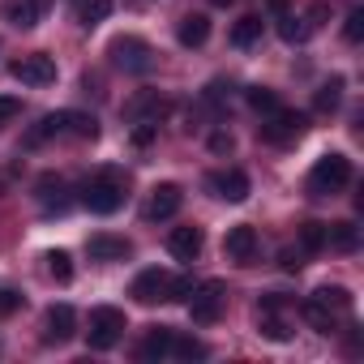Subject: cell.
<instances>
[{"label": "cell", "mask_w": 364, "mask_h": 364, "mask_svg": "<svg viewBox=\"0 0 364 364\" xmlns=\"http://www.w3.org/2000/svg\"><path fill=\"white\" fill-rule=\"evenodd\" d=\"M129 189V180H124V171H116V167H107V171H99L90 185L82 189V206L90 210V215H116L120 206H124V193Z\"/></svg>", "instance_id": "cell-1"}, {"label": "cell", "mask_w": 364, "mask_h": 364, "mask_svg": "<svg viewBox=\"0 0 364 364\" xmlns=\"http://www.w3.org/2000/svg\"><path fill=\"white\" fill-rule=\"evenodd\" d=\"M347 185H351V159L347 154H321L309 171V193L313 198H330Z\"/></svg>", "instance_id": "cell-2"}, {"label": "cell", "mask_w": 364, "mask_h": 364, "mask_svg": "<svg viewBox=\"0 0 364 364\" xmlns=\"http://www.w3.org/2000/svg\"><path fill=\"white\" fill-rule=\"evenodd\" d=\"M189 313H193V326H215L223 317V304H228V283L223 279H206V283H193L189 291Z\"/></svg>", "instance_id": "cell-3"}, {"label": "cell", "mask_w": 364, "mask_h": 364, "mask_svg": "<svg viewBox=\"0 0 364 364\" xmlns=\"http://www.w3.org/2000/svg\"><path fill=\"white\" fill-rule=\"evenodd\" d=\"M124 330H129L124 309L99 304V309H90V330H86V343H90V351H107V347H116V343L124 338Z\"/></svg>", "instance_id": "cell-4"}, {"label": "cell", "mask_w": 364, "mask_h": 364, "mask_svg": "<svg viewBox=\"0 0 364 364\" xmlns=\"http://www.w3.org/2000/svg\"><path fill=\"white\" fill-rule=\"evenodd\" d=\"M304 133H309V116L291 112V107H279V112H270L262 120V141H270V146H291Z\"/></svg>", "instance_id": "cell-5"}, {"label": "cell", "mask_w": 364, "mask_h": 364, "mask_svg": "<svg viewBox=\"0 0 364 364\" xmlns=\"http://www.w3.org/2000/svg\"><path fill=\"white\" fill-rule=\"evenodd\" d=\"M112 60L124 69V73H150L154 69V48L146 43V39H137V35H120V39H112Z\"/></svg>", "instance_id": "cell-6"}, {"label": "cell", "mask_w": 364, "mask_h": 364, "mask_svg": "<svg viewBox=\"0 0 364 364\" xmlns=\"http://www.w3.org/2000/svg\"><path fill=\"white\" fill-rule=\"evenodd\" d=\"M9 73H14L22 86H52L60 69H56V60H52L48 52H31V56L14 60V65H9Z\"/></svg>", "instance_id": "cell-7"}, {"label": "cell", "mask_w": 364, "mask_h": 364, "mask_svg": "<svg viewBox=\"0 0 364 364\" xmlns=\"http://www.w3.org/2000/svg\"><path fill=\"white\" fill-rule=\"evenodd\" d=\"M206 189L219 198V202H245L249 198V176L240 171V167H228V171H210L206 176Z\"/></svg>", "instance_id": "cell-8"}, {"label": "cell", "mask_w": 364, "mask_h": 364, "mask_svg": "<svg viewBox=\"0 0 364 364\" xmlns=\"http://www.w3.org/2000/svg\"><path fill=\"white\" fill-rule=\"evenodd\" d=\"M167 287H171V274H167V270H141V274L133 279L129 296H133L137 304H159V300H167Z\"/></svg>", "instance_id": "cell-9"}, {"label": "cell", "mask_w": 364, "mask_h": 364, "mask_svg": "<svg viewBox=\"0 0 364 364\" xmlns=\"http://www.w3.org/2000/svg\"><path fill=\"white\" fill-rule=\"evenodd\" d=\"M202 245H206L202 228H171L167 232V253L176 262H198L202 257Z\"/></svg>", "instance_id": "cell-10"}, {"label": "cell", "mask_w": 364, "mask_h": 364, "mask_svg": "<svg viewBox=\"0 0 364 364\" xmlns=\"http://www.w3.org/2000/svg\"><path fill=\"white\" fill-rule=\"evenodd\" d=\"M43 9H48V0H5V5H0L5 22L18 26V31H35L43 22Z\"/></svg>", "instance_id": "cell-11"}, {"label": "cell", "mask_w": 364, "mask_h": 364, "mask_svg": "<svg viewBox=\"0 0 364 364\" xmlns=\"http://www.w3.org/2000/svg\"><path fill=\"white\" fill-rule=\"evenodd\" d=\"M180 206H185V189H180V185H159V189L150 193L146 219H150V223H163V219H171Z\"/></svg>", "instance_id": "cell-12"}, {"label": "cell", "mask_w": 364, "mask_h": 364, "mask_svg": "<svg viewBox=\"0 0 364 364\" xmlns=\"http://www.w3.org/2000/svg\"><path fill=\"white\" fill-rule=\"evenodd\" d=\"M223 253H228L232 262H240V266L253 262V257H257V232H253L249 223H236V228L223 236Z\"/></svg>", "instance_id": "cell-13"}, {"label": "cell", "mask_w": 364, "mask_h": 364, "mask_svg": "<svg viewBox=\"0 0 364 364\" xmlns=\"http://www.w3.org/2000/svg\"><path fill=\"white\" fill-rule=\"evenodd\" d=\"M86 253H90L95 262H124V257H133V240L99 232V236H90V240H86Z\"/></svg>", "instance_id": "cell-14"}, {"label": "cell", "mask_w": 364, "mask_h": 364, "mask_svg": "<svg viewBox=\"0 0 364 364\" xmlns=\"http://www.w3.org/2000/svg\"><path fill=\"white\" fill-rule=\"evenodd\" d=\"M77 334V313H73V304H52L48 309V343H69Z\"/></svg>", "instance_id": "cell-15"}, {"label": "cell", "mask_w": 364, "mask_h": 364, "mask_svg": "<svg viewBox=\"0 0 364 364\" xmlns=\"http://www.w3.org/2000/svg\"><path fill=\"white\" fill-rule=\"evenodd\" d=\"M176 39H180V48H202L210 39V18L206 14H185L176 26Z\"/></svg>", "instance_id": "cell-16"}, {"label": "cell", "mask_w": 364, "mask_h": 364, "mask_svg": "<svg viewBox=\"0 0 364 364\" xmlns=\"http://www.w3.org/2000/svg\"><path fill=\"white\" fill-rule=\"evenodd\" d=\"M65 193H69V189H65L60 176H43V180H39V202H43L48 215H65V210H69V198H65Z\"/></svg>", "instance_id": "cell-17"}, {"label": "cell", "mask_w": 364, "mask_h": 364, "mask_svg": "<svg viewBox=\"0 0 364 364\" xmlns=\"http://www.w3.org/2000/svg\"><path fill=\"white\" fill-rule=\"evenodd\" d=\"M326 249H334V253H355V249H360V228H355V223H326Z\"/></svg>", "instance_id": "cell-18"}, {"label": "cell", "mask_w": 364, "mask_h": 364, "mask_svg": "<svg viewBox=\"0 0 364 364\" xmlns=\"http://www.w3.org/2000/svg\"><path fill=\"white\" fill-rule=\"evenodd\" d=\"M171 334H176V330L154 326V330L146 334V343L137 347V355H141V360H163V355H171Z\"/></svg>", "instance_id": "cell-19"}, {"label": "cell", "mask_w": 364, "mask_h": 364, "mask_svg": "<svg viewBox=\"0 0 364 364\" xmlns=\"http://www.w3.org/2000/svg\"><path fill=\"white\" fill-rule=\"evenodd\" d=\"M300 313H304V321H309V326H313L317 334H334V326H338V321H334V313H330V309H326L321 300H313V296H309V300L300 304Z\"/></svg>", "instance_id": "cell-20"}, {"label": "cell", "mask_w": 364, "mask_h": 364, "mask_svg": "<svg viewBox=\"0 0 364 364\" xmlns=\"http://www.w3.org/2000/svg\"><path fill=\"white\" fill-rule=\"evenodd\" d=\"M338 103H343V77H330L326 86H317L313 107H317L321 116H334V112H338Z\"/></svg>", "instance_id": "cell-21"}, {"label": "cell", "mask_w": 364, "mask_h": 364, "mask_svg": "<svg viewBox=\"0 0 364 364\" xmlns=\"http://www.w3.org/2000/svg\"><path fill=\"white\" fill-rule=\"evenodd\" d=\"M65 133V112H48L31 133H26V146H43L48 137H60Z\"/></svg>", "instance_id": "cell-22"}, {"label": "cell", "mask_w": 364, "mask_h": 364, "mask_svg": "<svg viewBox=\"0 0 364 364\" xmlns=\"http://www.w3.org/2000/svg\"><path fill=\"white\" fill-rule=\"evenodd\" d=\"M257 330H262L270 343H287V338H291V330H287V321L279 317V309H257Z\"/></svg>", "instance_id": "cell-23"}, {"label": "cell", "mask_w": 364, "mask_h": 364, "mask_svg": "<svg viewBox=\"0 0 364 364\" xmlns=\"http://www.w3.org/2000/svg\"><path fill=\"white\" fill-rule=\"evenodd\" d=\"M262 39V18L257 14H245L236 26H232V48H253Z\"/></svg>", "instance_id": "cell-24"}, {"label": "cell", "mask_w": 364, "mask_h": 364, "mask_svg": "<svg viewBox=\"0 0 364 364\" xmlns=\"http://www.w3.org/2000/svg\"><path fill=\"white\" fill-rule=\"evenodd\" d=\"M163 112H167V99H159V95H137V99L129 103L133 124H137V120H159Z\"/></svg>", "instance_id": "cell-25"}, {"label": "cell", "mask_w": 364, "mask_h": 364, "mask_svg": "<svg viewBox=\"0 0 364 364\" xmlns=\"http://www.w3.org/2000/svg\"><path fill=\"white\" fill-rule=\"evenodd\" d=\"M65 133H73L82 141H95L99 137V120L90 112H65Z\"/></svg>", "instance_id": "cell-26"}, {"label": "cell", "mask_w": 364, "mask_h": 364, "mask_svg": "<svg viewBox=\"0 0 364 364\" xmlns=\"http://www.w3.org/2000/svg\"><path fill=\"white\" fill-rule=\"evenodd\" d=\"M313 300H321L330 313H347V309H351V291H347V287H338V283H334V287H330V283H326V287H317V291H313Z\"/></svg>", "instance_id": "cell-27"}, {"label": "cell", "mask_w": 364, "mask_h": 364, "mask_svg": "<svg viewBox=\"0 0 364 364\" xmlns=\"http://www.w3.org/2000/svg\"><path fill=\"white\" fill-rule=\"evenodd\" d=\"M279 39H283V43H304V39H309L304 18H291V14L283 9V14H279Z\"/></svg>", "instance_id": "cell-28"}, {"label": "cell", "mask_w": 364, "mask_h": 364, "mask_svg": "<svg viewBox=\"0 0 364 364\" xmlns=\"http://www.w3.org/2000/svg\"><path fill=\"white\" fill-rule=\"evenodd\" d=\"M245 99H249V107H253V112H262V116H270V112H279V107H283V103H279V95H274L270 86H249V95H245Z\"/></svg>", "instance_id": "cell-29"}, {"label": "cell", "mask_w": 364, "mask_h": 364, "mask_svg": "<svg viewBox=\"0 0 364 364\" xmlns=\"http://www.w3.org/2000/svg\"><path fill=\"white\" fill-rule=\"evenodd\" d=\"M43 262H48V274H52L56 283H73V257H69L65 249H52Z\"/></svg>", "instance_id": "cell-30"}, {"label": "cell", "mask_w": 364, "mask_h": 364, "mask_svg": "<svg viewBox=\"0 0 364 364\" xmlns=\"http://www.w3.org/2000/svg\"><path fill=\"white\" fill-rule=\"evenodd\" d=\"M326 249V223H304L300 228V253H321Z\"/></svg>", "instance_id": "cell-31"}, {"label": "cell", "mask_w": 364, "mask_h": 364, "mask_svg": "<svg viewBox=\"0 0 364 364\" xmlns=\"http://www.w3.org/2000/svg\"><path fill=\"white\" fill-rule=\"evenodd\" d=\"M112 9H116L112 0H90V5H82V26H86V31H95L99 22H107V18H112Z\"/></svg>", "instance_id": "cell-32"}, {"label": "cell", "mask_w": 364, "mask_h": 364, "mask_svg": "<svg viewBox=\"0 0 364 364\" xmlns=\"http://www.w3.org/2000/svg\"><path fill=\"white\" fill-rule=\"evenodd\" d=\"M129 141H133L137 150L154 146V141H159V120H137V124H133V133H129Z\"/></svg>", "instance_id": "cell-33"}, {"label": "cell", "mask_w": 364, "mask_h": 364, "mask_svg": "<svg viewBox=\"0 0 364 364\" xmlns=\"http://www.w3.org/2000/svg\"><path fill=\"white\" fill-rule=\"evenodd\" d=\"M171 355H180V360H202L206 347H202L198 338H180V334H171Z\"/></svg>", "instance_id": "cell-34"}, {"label": "cell", "mask_w": 364, "mask_h": 364, "mask_svg": "<svg viewBox=\"0 0 364 364\" xmlns=\"http://www.w3.org/2000/svg\"><path fill=\"white\" fill-rule=\"evenodd\" d=\"M343 39H347V43H360V39H364V9H351V14H347Z\"/></svg>", "instance_id": "cell-35"}, {"label": "cell", "mask_w": 364, "mask_h": 364, "mask_svg": "<svg viewBox=\"0 0 364 364\" xmlns=\"http://www.w3.org/2000/svg\"><path fill=\"white\" fill-rule=\"evenodd\" d=\"M22 116V99L18 95H0V124H9Z\"/></svg>", "instance_id": "cell-36"}, {"label": "cell", "mask_w": 364, "mask_h": 364, "mask_svg": "<svg viewBox=\"0 0 364 364\" xmlns=\"http://www.w3.org/2000/svg\"><path fill=\"white\" fill-rule=\"evenodd\" d=\"M18 309H22V291L0 287V317H9V313H18Z\"/></svg>", "instance_id": "cell-37"}, {"label": "cell", "mask_w": 364, "mask_h": 364, "mask_svg": "<svg viewBox=\"0 0 364 364\" xmlns=\"http://www.w3.org/2000/svg\"><path fill=\"white\" fill-rule=\"evenodd\" d=\"M189 291H193V279H171V287H167V300L185 304V300H189Z\"/></svg>", "instance_id": "cell-38"}, {"label": "cell", "mask_w": 364, "mask_h": 364, "mask_svg": "<svg viewBox=\"0 0 364 364\" xmlns=\"http://www.w3.org/2000/svg\"><path fill=\"white\" fill-rule=\"evenodd\" d=\"M326 18H330V5H321V0H317V5H313V9L304 14V26H309V31H317V26H321Z\"/></svg>", "instance_id": "cell-39"}, {"label": "cell", "mask_w": 364, "mask_h": 364, "mask_svg": "<svg viewBox=\"0 0 364 364\" xmlns=\"http://www.w3.org/2000/svg\"><path fill=\"white\" fill-rule=\"evenodd\" d=\"M232 146H236L232 133H215V137H210V150H215V154H232Z\"/></svg>", "instance_id": "cell-40"}, {"label": "cell", "mask_w": 364, "mask_h": 364, "mask_svg": "<svg viewBox=\"0 0 364 364\" xmlns=\"http://www.w3.org/2000/svg\"><path fill=\"white\" fill-rule=\"evenodd\" d=\"M279 266H283V270H300V253H296V249H283V253H279Z\"/></svg>", "instance_id": "cell-41"}, {"label": "cell", "mask_w": 364, "mask_h": 364, "mask_svg": "<svg viewBox=\"0 0 364 364\" xmlns=\"http://www.w3.org/2000/svg\"><path fill=\"white\" fill-rule=\"evenodd\" d=\"M266 5H270L274 14H283V9H287V0H266Z\"/></svg>", "instance_id": "cell-42"}, {"label": "cell", "mask_w": 364, "mask_h": 364, "mask_svg": "<svg viewBox=\"0 0 364 364\" xmlns=\"http://www.w3.org/2000/svg\"><path fill=\"white\" fill-rule=\"evenodd\" d=\"M210 5H219V9H228V5H232V0H210Z\"/></svg>", "instance_id": "cell-43"}]
</instances>
